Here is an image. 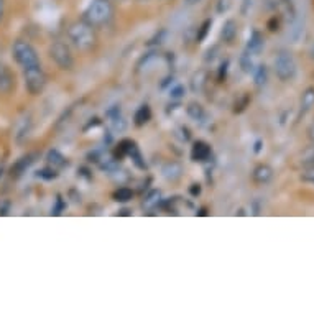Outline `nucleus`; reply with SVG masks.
Wrapping results in <instances>:
<instances>
[{"instance_id": "obj_42", "label": "nucleus", "mask_w": 314, "mask_h": 314, "mask_svg": "<svg viewBox=\"0 0 314 314\" xmlns=\"http://www.w3.org/2000/svg\"><path fill=\"white\" fill-rule=\"evenodd\" d=\"M311 56L314 58V45H312V48H311Z\"/></svg>"}, {"instance_id": "obj_24", "label": "nucleus", "mask_w": 314, "mask_h": 314, "mask_svg": "<svg viewBox=\"0 0 314 314\" xmlns=\"http://www.w3.org/2000/svg\"><path fill=\"white\" fill-rule=\"evenodd\" d=\"M20 125H22V127H19V130H16V140H19V142H22L23 138H27L28 134H30V127H31V120H30V117L22 119Z\"/></svg>"}, {"instance_id": "obj_27", "label": "nucleus", "mask_w": 314, "mask_h": 314, "mask_svg": "<svg viewBox=\"0 0 314 314\" xmlns=\"http://www.w3.org/2000/svg\"><path fill=\"white\" fill-rule=\"evenodd\" d=\"M300 179L303 183L314 186V167H303L301 173H300Z\"/></svg>"}, {"instance_id": "obj_35", "label": "nucleus", "mask_w": 314, "mask_h": 314, "mask_svg": "<svg viewBox=\"0 0 314 314\" xmlns=\"http://www.w3.org/2000/svg\"><path fill=\"white\" fill-rule=\"evenodd\" d=\"M61 209H63V201H61V197H58L56 208L53 209V212H51V214H54V216H58V214H60V212H61Z\"/></svg>"}, {"instance_id": "obj_30", "label": "nucleus", "mask_w": 314, "mask_h": 314, "mask_svg": "<svg viewBox=\"0 0 314 314\" xmlns=\"http://www.w3.org/2000/svg\"><path fill=\"white\" fill-rule=\"evenodd\" d=\"M249 104H250V96H249V94H242V97L235 102V109H234V112H235V114L244 112Z\"/></svg>"}, {"instance_id": "obj_36", "label": "nucleus", "mask_w": 314, "mask_h": 314, "mask_svg": "<svg viewBox=\"0 0 314 314\" xmlns=\"http://www.w3.org/2000/svg\"><path fill=\"white\" fill-rule=\"evenodd\" d=\"M189 191H191V194H193V196L201 194V186H199V184H193L191 188H189Z\"/></svg>"}, {"instance_id": "obj_4", "label": "nucleus", "mask_w": 314, "mask_h": 314, "mask_svg": "<svg viewBox=\"0 0 314 314\" xmlns=\"http://www.w3.org/2000/svg\"><path fill=\"white\" fill-rule=\"evenodd\" d=\"M273 66H275L276 78L283 82L293 81L296 78V72H298V64H296L293 54L290 51H286V49H282L276 54Z\"/></svg>"}, {"instance_id": "obj_32", "label": "nucleus", "mask_w": 314, "mask_h": 314, "mask_svg": "<svg viewBox=\"0 0 314 314\" xmlns=\"http://www.w3.org/2000/svg\"><path fill=\"white\" fill-rule=\"evenodd\" d=\"M227 68H229V61H224V63L220 64L219 76H217V81H219V82H224V81H226V76H227Z\"/></svg>"}, {"instance_id": "obj_7", "label": "nucleus", "mask_w": 314, "mask_h": 314, "mask_svg": "<svg viewBox=\"0 0 314 314\" xmlns=\"http://www.w3.org/2000/svg\"><path fill=\"white\" fill-rule=\"evenodd\" d=\"M15 74L7 64H0V94H12L15 90Z\"/></svg>"}, {"instance_id": "obj_38", "label": "nucleus", "mask_w": 314, "mask_h": 314, "mask_svg": "<svg viewBox=\"0 0 314 314\" xmlns=\"http://www.w3.org/2000/svg\"><path fill=\"white\" fill-rule=\"evenodd\" d=\"M5 15V0H0V20L4 19Z\"/></svg>"}, {"instance_id": "obj_40", "label": "nucleus", "mask_w": 314, "mask_h": 314, "mask_svg": "<svg viewBox=\"0 0 314 314\" xmlns=\"http://www.w3.org/2000/svg\"><path fill=\"white\" fill-rule=\"evenodd\" d=\"M252 5V0H244V8H242V13H247V7Z\"/></svg>"}, {"instance_id": "obj_18", "label": "nucleus", "mask_w": 314, "mask_h": 314, "mask_svg": "<svg viewBox=\"0 0 314 314\" xmlns=\"http://www.w3.org/2000/svg\"><path fill=\"white\" fill-rule=\"evenodd\" d=\"M206 84H208V72H206L204 69L196 71L191 78V90L194 94H201L206 87Z\"/></svg>"}, {"instance_id": "obj_12", "label": "nucleus", "mask_w": 314, "mask_h": 314, "mask_svg": "<svg viewBox=\"0 0 314 314\" xmlns=\"http://www.w3.org/2000/svg\"><path fill=\"white\" fill-rule=\"evenodd\" d=\"M271 178H273V170L268 164H258L252 173V179L257 184H267L271 181Z\"/></svg>"}, {"instance_id": "obj_25", "label": "nucleus", "mask_w": 314, "mask_h": 314, "mask_svg": "<svg viewBox=\"0 0 314 314\" xmlns=\"http://www.w3.org/2000/svg\"><path fill=\"white\" fill-rule=\"evenodd\" d=\"M252 56H253V54H250L249 51H244V53H242V56H241V68H242L244 72H249V74L253 72L255 66H253Z\"/></svg>"}, {"instance_id": "obj_41", "label": "nucleus", "mask_w": 314, "mask_h": 314, "mask_svg": "<svg viewBox=\"0 0 314 314\" xmlns=\"http://www.w3.org/2000/svg\"><path fill=\"white\" fill-rule=\"evenodd\" d=\"M186 5H197V4H201L202 0H184Z\"/></svg>"}, {"instance_id": "obj_3", "label": "nucleus", "mask_w": 314, "mask_h": 314, "mask_svg": "<svg viewBox=\"0 0 314 314\" xmlns=\"http://www.w3.org/2000/svg\"><path fill=\"white\" fill-rule=\"evenodd\" d=\"M12 56H13L15 63L22 68V71L41 66V61H40V56L36 53V49L33 48L28 41L16 40L13 43V46H12Z\"/></svg>"}, {"instance_id": "obj_33", "label": "nucleus", "mask_w": 314, "mask_h": 314, "mask_svg": "<svg viewBox=\"0 0 314 314\" xmlns=\"http://www.w3.org/2000/svg\"><path fill=\"white\" fill-rule=\"evenodd\" d=\"M268 30L273 31V33L280 30V19H278V16H271V19L268 20Z\"/></svg>"}, {"instance_id": "obj_22", "label": "nucleus", "mask_w": 314, "mask_h": 314, "mask_svg": "<svg viewBox=\"0 0 314 314\" xmlns=\"http://www.w3.org/2000/svg\"><path fill=\"white\" fill-rule=\"evenodd\" d=\"M112 197H114V201H117V202H128L132 201V197H134V191H132L130 188H119L114 191Z\"/></svg>"}, {"instance_id": "obj_16", "label": "nucleus", "mask_w": 314, "mask_h": 314, "mask_svg": "<svg viewBox=\"0 0 314 314\" xmlns=\"http://www.w3.org/2000/svg\"><path fill=\"white\" fill-rule=\"evenodd\" d=\"M46 164L54 168L56 171H60L64 167H68V158H66L64 155H61L58 150H49L46 155Z\"/></svg>"}, {"instance_id": "obj_20", "label": "nucleus", "mask_w": 314, "mask_h": 314, "mask_svg": "<svg viewBox=\"0 0 314 314\" xmlns=\"http://www.w3.org/2000/svg\"><path fill=\"white\" fill-rule=\"evenodd\" d=\"M160 202H161V193L158 191V189H152V191L145 196V199L142 202V208L145 211H150V209H155Z\"/></svg>"}, {"instance_id": "obj_26", "label": "nucleus", "mask_w": 314, "mask_h": 314, "mask_svg": "<svg viewBox=\"0 0 314 314\" xmlns=\"http://www.w3.org/2000/svg\"><path fill=\"white\" fill-rule=\"evenodd\" d=\"M300 161L303 167H314V143L301 153Z\"/></svg>"}, {"instance_id": "obj_5", "label": "nucleus", "mask_w": 314, "mask_h": 314, "mask_svg": "<svg viewBox=\"0 0 314 314\" xmlns=\"http://www.w3.org/2000/svg\"><path fill=\"white\" fill-rule=\"evenodd\" d=\"M23 84L25 89L28 90V94L31 96H40L46 87V72L41 66H36V68H30V69H23Z\"/></svg>"}, {"instance_id": "obj_2", "label": "nucleus", "mask_w": 314, "mask_h": 314, "mask_svg": "<svg viewBox=\"0 0 314 314\" xmlns=\"http://www.w3.org/2000/svg\"><path fill=\"white\" fill-rule=\"evenodd\" d=\"M114 19V5L110 0H93L82 15V20L93 25L94 28L105 27Z\"/></svg>"}, {"instance_id": "obj_37", "label": "nucleus", "mask_w": 314, "mask_h": 314, "mask_svg": "<svg viewBox=\"0 0 314 314\" xmlns=\"http://www.w3.org/2000/svg\"><path fill=\"white\" fill-rule=\"evenodd\" d=\"M308 137H309V140H311V142L314 143V122H312L311 125L308 127Z\"/></svg>"}, {"instance_id": "obj_29", "label": "nucleus", "mask_w": 314, "mask_h": 314, "mask_svg": "<svg viewBox=\"0 0 314 314\" xmlns=\"http://www.w3.org/2000/svg\"><path fill=\"white\" fill-rule=\"evenodd\" d=\"M58 175H60V171H56L54 168H51V167H48V164H46V167L43 168V170H40L38 171V176L40 178H43V179H54V178H58Z\"/></svg>"}, {"instance_id": "obj_31", "label": "nucleus", "mask_w": 314, "mask_h": 314, "mask_svg": "<svg viewBox=\"0 0 314 314\" xmlns=\"http://www.w3.org/2000/svg\"><path fill=\"white\" fill-rule=\"evenodd\" d=\"M184 87L181 86V84H176V86H173L171 89H170V97L171 99H176V101H179V99H183L184 97Z\"/></svg>"}, {"instance_id": "obj_19", "label": "nucleus", "mask_w": 314, "mask_h": 314, "mask_svg": "<svg viewBox=\"0 0 314 314\" xmlns=\"http://www.w3.org/2000/svg\"><path fill=\"white\" fill-rule=\"evenodd\" d=\"M152 120V109H150V105L148 104H143V105H140L135 115H134V123L137 127H143L145 123H148Z\"/></svg>"}, {"instance_id": "obj_17", "label": "nucleus", "mask_w": 314, "mask_h": 314, "mask_svg": "<svg viewBox=\"0 0 314 314\" xmlns=\"http://www.w3.org/2000/svg\"><path fill=\"white\" fill-rule=\"evenodd\" d=\"M235 38H237V23L235 20H227L220 30V40L224 41V43L230 45V43H234Z\"/></svg>"}, {"instance_id": "obj_34", "label": "nucleus", "mask_w": 314, "mask_h": 314, "mask_svg": "<svg viewBox=\"0 0 314 314\" xmlns=\"http://www.w3.org/2000/svg\"><path fill=\"white\" fill-rule=\"evenodd\" d=\"M229 7H230V2L229 0H219L217 2V13H224L229 10Z\"/></svg>"}, {"instance_id": "obj_23", "label": "nucleus", "mask_w": 314, "mask_h": 314, "mask_svg": "<svg viewBox=\"0 0 314 314\" xmlns=\"http://www.w3.org/2000/svg\"><path fill=\"white\" fill-rule=\"evenodd\" d=\"M211 27H212V20H206L199 28H197L196 31V36H194V41L196 43H202V41L206 40V36H208V33L211 31Z\"/></svg>"}, {"instance_id": "obj_21", "label": "nucleus", "mask_w": 314, "mask_h": 314, "mask_svg": "<svg viewBox=\"0 0 314 314\" xmlns=\"http://www.w3.org/2000/svg\"><path fill=\"white\" fill-rule=\"evenodd\" d=\"M253 79H255V86L257 87H263L267 84L268 79V69L265 64H260L253 69Z\"/></svg>"}, {"instance_id": "obj_9", "label": "nucleus", "mask_w": 314, "mask_h": 314, "mask_svg": "<svg viewBox=\"0 0 314 314\" xmlns=\"http://www.w3.org/2000/svg\"><path fill=\"white\" fill-rule=\"evenodd\" d=\"M212 155V150H211V145H208L206 142H202V140H197V142H194L193 148H191V158L193 161H208L211 158Z\"/></svg>"}, {"instance_id": "obj_13", "label": "nucleus", "mask_w": 314, "mask_h": 314, "mask_svg": "<svg viewBox=\"0 0 314 314\" xmlns=\"http://www.w3.org/2000/svg\"><path fill=\"white\" fill-rule=\"evenodd\" d=\"M35 158H36L35 153H30L27 156H22V158L12 167V178H20L23 173L27 171L33 163H35Z\"/></svg>"}, {"instance_id": "obj_15", "label": "nucleus", "mask_w": 314, "mask_h": 314, "mask_svg": "<svg viewBox=\"0 0 314 314\" xmlns=\"http://www.w3.org/2000/svg\"><path fill=\"white\" fill-rule=\"evenodd\" d=\"M186 112H188V117L197 122V123H206V120H208V112L204 110V107L201 104L197 102H191L188 107H186Z\"/></svg>"}, {"instance_id": "obj_6", "label": "nucleus", "mask_w": 314, "mask_h": 314, "mask_svg": "<svg viewBox=\"0 0 314 314\" xmlns=\"http://www.w3.org/2000/svg\"><path fill=\"white\" fill-rule=\"evenodd\" d=\"M49 58L58 64V68L63 71H71L74 68V58L69 46L64 41H53L48 49Z\"/></svg>"}, {"instance_id": "obj_28", "label": "nucleus", "mask_w": 314, "mask_h": 314, "mask_svg": "<svg viewBox=\"0 0 314 314\" xmlns=\"http://www.w3.org/2000/svg\"><path fill=\"white\" fill-rule=\"evenodd\" d=\"M128 156H130L132 160H134V163L137 164L138 168H142V170L146 168V164H145V161H143V158H142V153H140V150H138V146H137V145L132 146V150H130Z\"/></svg>"}, {"instance_id": "obj_39", "label": "nucleus", "mask_w": 314, "mask_h": 314, "mask_svg": "<svg viewBox=\"0 0 314 314\" xmlns=\"http://www.w3.org/2000/svg\"><path fill=\"white\" fill-rule=\"evenodd\" d=\"M262 140H257V142H255V153H260V150H262Z\"/></svg>"}, {"instance_id": "obj_1", "label": "nucleus", "mask_w": 314, "mask_h": 314, "mask_svg": "<svg viewBox=\"0 0 314 314\" xmlns=\"http://www.w3.org/2000/svg\"><path fill=\"white\" fill-rule=\"evenodd\" d=\"M68 38L71 45L79 49V51H90L97 45V33L93 25H89L84 20H78L69 25L68 28Z\"/></svg>"}, {"instance_id": "obj_11", "label": "nucleus", "mask_w": 314, "mask_h": 314, "mask_svg": "<svg viewBox=\"0 0 314 314\" xmlns=\"http://www.w3.org/2000/svg\"><path fill=\"white\" fill-rule=\"evenodd\" d=\"M107 117H109V123L115 132H123L127 128V120L119 107H114V109L107 112Z\"/></svg>"}, {"instance_id": "obj_14", "label": "nucleus", "mask_w": 314, "mask_h": 314, "mask_svg": "<svg viewBox=\"0 0 314 314\" xmlns=\"http://www.w3.org/2000/svg\"><path fill=\"white\" fill-rule=\"evenodd\" d=\"M314 107V87H308L301 96V102H300V114H298V120H301L304 115H306Z\"/></svg>"}, {"instance_id": "obj_10", "label": "nucleus", "mask_w": 314, "mask_h": 314, "mask_svg": "<svg viewBox=\"0 0 314 314\" xmlns=\"http://www.w3.org/2000/svg\"><path fill=\"white\" fill-rule=\"evenodd\" d=\"M263 46H265V38H263V35H262L260 31L253 30L250 38H249V41H247V49H245V51H249L250 54L257 56V54L262 53Z\"/></svg>"}, {"instance_id": "obj_8", "label": "nucleus", "mask_w": 314, "mask_h": 314, "mask_svg": "<svg viewBox=\"0 0 314 314\" xmlns=\"http://www.w3.org/2000/svg\"><path fill=\"white\" fill-rule=\"evenodd\" d=\"M161 176L167 181H170V183H176L183 176V164L175 160L167 161L161 167Z\"/></svg>"}]
</instances>
